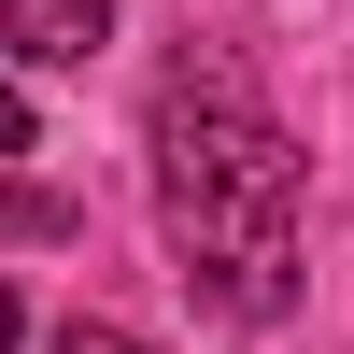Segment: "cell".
Returning <instances> with one entry per match:
<instances>
[{
    "label": "cell",
    "mask_w": 354,
    "mask_h": 354,
    "mask_svg": "<svg viewBox=\"0 0 354 354\" xmlns=\"http://www.w3.org/2000/svg\"><path fill=\"white\" fill-rule=\"evenodd\" d=\"M156 227L213 312H241V326L298 312V142L213 43H185L156 85Z\"/></svg>",
    "instance_id": "1"
},
{
    "label": "cell",
    "mask_w": 354,
    "mask_h": 354,
    "mask_svg": "<svg viewBox=\"0 0 354 354\" xmlns=\"http://www.w3.org/2000/svg\"><path fill=\"white\" fill-rule=\"evenodd\" d=\"M0 43H15L28 71H85V57L113 43V0H0Z\"/></svg>",
    "instance_id": "2"
},
{
    "label": "cell",
    "mask_w": 354,
    "mask_h": 354,
    "mask_svg": "<svg viewBox=\"0 0 354 354\" xmlns=\"http://www.w3.org/2000/svg\"><path fill=\"white\" fill-rule=\"evenodd\" d=\"M57 227H71V198H43V185L0 198V241H57Z\"/></svg>",
    "instance_id": "3"
},
{
    "label": "cell",
    "mask_w": 354,
    "mask_h": 354,
    "mask_svg": "<svg viewBox=\"0 0 354 354\" xmlns=\"http://www.w3.org/2000/svg\"><path fill=\"white\" fill-rule=\"evenodd\" d=\"M28 156V100H15V71H0V170Z\"/></svg>",
    "instance_id": "4"
},
{
    "label": "cell",
    "mask_w": 354,
    "mask_h": 354,
    "mask_svg": "<svg viewBox=\"0 0 354 354\" xmlns=\"http://www.w3.org/2000/svg\"><path fill=\"white\" fill-rule=\"evenodd\" d=\"M57 354H156V340H128V326H71Z\"/></svg>",
    "instance_id": "5"
},
{
    "label": "cell",
    "mask_w": 354,
    "mask_h": 354,
    "mask_svg": "<svg viewBox=\"0 0 354 354\" xmlns=\"http://www.w3.org/2000/svg\"><path fill=\"white\" fill-rule=\"evenodd\" d=\"M15 340H28V312H15V283H0V354H15Z\"/></svg>",
    "instance_id": "6"
}]
</instances>
